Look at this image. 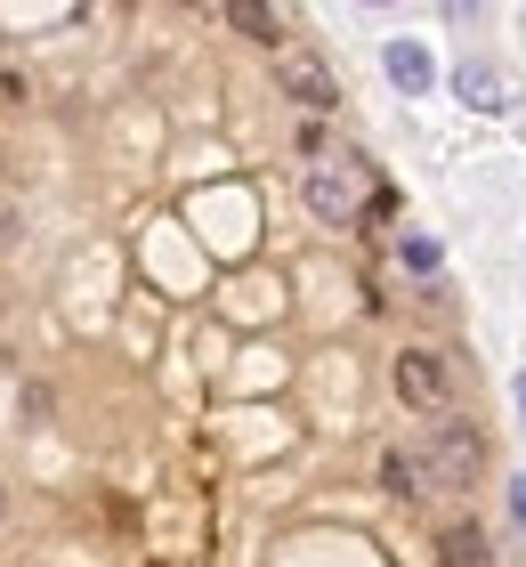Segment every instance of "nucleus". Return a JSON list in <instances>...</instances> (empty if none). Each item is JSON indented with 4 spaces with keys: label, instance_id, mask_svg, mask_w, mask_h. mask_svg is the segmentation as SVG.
<instances>
[{
    "label": "nucleus",
    "instance_id": "3",
    "mask_svg": "<svg viewBox=\"0 0 526 567\" xmlns=\"http://www.w3.org/2000/svg\"><path fill=\"white\" fill-rule=\"evenodd\" d=\"M398 398L413 414H454V365H445V349H405L398 357Z\"/></svg>",
    "mask_w": 526,
    "mask_h": 567
},
{
    "label": "nucleus",
    "instance_id": "12",
    "mask_svg": "<svg viewBox=\"0 0 526 567\" xmlns=\"http://www.w3.org/2000/svg\"><path fill=\"white\" fill-rule=\"evenodd\" d=\"M510 398H518V430H526V373H518V381H510Z\"/></svg>",
    "mask_w": 526,
    "mask_h": 567
},
{
    "label": "nucleus",
    "instance_id": "10",
    "mask_svg": "<svg viewBox=\"0 0 526 567\" xmlns=\"http://www.w3.org/2000/svg\"><path fill=\"white\" fill-rule=\"evenodd\" d=\"M398 260H405L413 276H437V244H430V236H405V244H398Z\"/></svg>",
    "mask_w": 526,
    "mask_h": 567
},
{
    "label": "nucleus",
    "instance_id": "7",
    "mask_svg": "<svg viewBox=\"0 0 526 567\" xmlns=\"http://www.w3.org/2000/svg\"><path fill=\"white\" fill-rule=\"evenodd\" d=\"M381 486H389L398 503H421V495H430V486H421V462H413V446H389V454H381Z\"/></svg>",
    "mask_w": 526,
    "mask_h": 567
},
{
    "label": "nucleus",
    "instance_id": "2",
    "mask_svg": "<svg viewBox=\"0 0 526 567\" xmlns=\"http://www.w3.org/2000/svg\"><path fill=\"white\" fill-rule=\"evenodd\" d=\"M373 195L381 187H373V163H364V154H316V163H308V212L316 219L349 227Z\"/></svg>",
    "mask_w": 526,
    "mask_h": 567
},
{
    "label": "nucleus",
    "instance_id": "11",
    "mask_svg": "<svg viewBox=\"0 0 526 567\" xmlns=\"http://www.w3.org/2000/svg\"><path fill=\"white\" fill-rule=\"evenodd\" d=\"M0 106H24V82H17V73H0Z\"/></svg>",
    "mask_w": 526,
    "mask_h": 567
},
{
    "label": "nucleus",
    "instance_id": "4",
    "mask_svg": "<svg viewBox=\"0 0 526 567\" xmlns=\"http://www.w3.org/2000/svg\"><path fill=\"white\" fill-rule=\"evenodd\" d=\"M276 82H283V97H300L308 114H332V106H340V82H332V65L316 58V49H283V58H276Z\"/></svg>",
    "mask_w": 526,
    "mask_h": 567
},
{
    "label": "nucleus",
    "instance_id": "8",
    "mask_svg": "<svg viewBox=\"0 0 526 567\" xmlns=\"http://www.w3.org/2000/svg\"><path fill=\"white\" fill-rule=\"evenodd\" d=\"M227 24H235V33H251V41H268V49H283V17L259 9V0H227Z\"/></svg>",
    "mask_w": 526,
    "mask_h": 567
},
{
    "label": "nucleus",
    "instance_id": "1",
    "mask_svg": "<svg viewBox=\"0 0 526 567\" xmlns=\"http://www.w3.org/2000/svg\"><path fill=\"white\" fill-rule=\"evenodd\" d=\"M413 462H421L430 495H462V486L486 478V437H478V422H430L413 437Z\"/></svg>",
    "mask_w": 526,
    "mask_h": 567
},
{
    "label": "nucleus",
    "instance_id": "9",
    "mask_svg": "<svg viewBox=\"0 0 526 567\" xmlns=\"http://www.w3.org/2000/svg\"><path fill=\"white\" fill-rule=\"evenodd\" d=\"M454 90H462V106H478V114H494V106H503V82H494V73H486L478 58H470V65L454 73Z\"/></svg>",
    "mask_w": 526,
    "mask_h": 567
},
{
    "label": "nucleus",
    "instance_id": "5",
    "mask_svg": "<svg viewBox=\"0 0 526 567\" xmlns=\"http://www.w3.org/2000/svg\"><path fill=\"white\" fill-rule=\"evenodd\" d=\"M381 65H389V82H398L405 97H421V90L437 82V65H430V49H421V41H389V49H381Z\"/></svg>",
    "mask_w": 526,
    "mask_h": 567
},
{
    "label": "nucleus",
    "instance_id": "13",
    "mask_svg": "<svg viewBox=\"0 0 526 567\" xmlns=\"http://www.w3.org/2000/svg\"><path fill=\"white\" fill-rule=\"evenodd\" d=\"M0 519H9V486H0Z\"/></svg>",
    "mask_w": 526,
    "mask_h": 567
},
{
    "label": "nucleus",
    "instance_id": "6",
    "mask_svg": "<svg viewBox=\"0 0 526 567\" xmlns=\"http://www.w3.org/2000/svg\"><path fill=\"white\" fill-rule=\"evenodd\" d=\"M486 559H494L486 527H470V519H462V527H445V535H437V567H486Z\"/></svg>",
    "mask_w": 526,
    "mask_h": 567
}]
</instances>
